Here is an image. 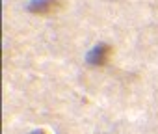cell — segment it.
<instances>
[{"mask_svg":"<svg viewBox=\"0 0 158 134\" xmlns=\"http://www.w3.org/2000/svg\"><path fill=\"white\" fill-rule=\"evenodd\" d=\"M110 47L108 45H104V43H99V45H95L88 54H86V61L89 63V65H95V67H99V65H104L106 63V60H108V56H110Z\"/></svg>","mask_w":158,"mask_h":134,"instance_id":"6da1fadb","label":"cell"},{"mask_svg":"<svg viewBox=\"0 0 158 134\" xmlns=\"http://www.w3.org/2000/svg\"><path fill=\"white\" fill-rule=\"evenodd\" d=\"M60 6L58 0H32L28 4V11L32 13H50Z\"/></svg>","mask_w":158,"mask_h":134,"instance_id":"7a4b0ae2","label":"cell"},{"mask_svg":"<svg viewBox=\"0 0 158 134\" xmlns=\"http://www.w3.org/2000/svg\"><path fill=\"white\" fill-rule=\"evenodd\" d=\"M32 134H47V132H45V130H43V128H39V130H34V132H32Z\"/></svg>","mask_w":158,"mask_h":134,"instance_id":"3957f363","label":"cell"}]
</instances>
